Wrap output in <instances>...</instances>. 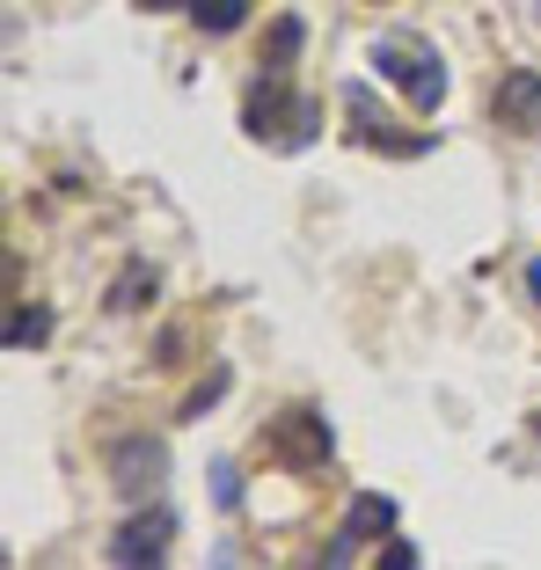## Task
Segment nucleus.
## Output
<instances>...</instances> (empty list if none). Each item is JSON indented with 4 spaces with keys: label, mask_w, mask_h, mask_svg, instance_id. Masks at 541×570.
<instances>
[{
    "label": "nucleus",
    "mask_w": 541,
    "mask_h": 570,
    "mask_svg": "<svg viewBox=\"0 0 541 570\" xmlns=\"http://www.w3.org/2000/svg\"><path fill=\"white\" fill-rule=\"evenodd\" d=\"M139 301H154V271L147 264H125V278L110 285V301H102V307H110V315H132Z\"/></svg>",
    "instance_id": "11"
},
{
    "label": "nucleus",
    "mask_w": 541,
    "mask_h": 570,
    "mask_svg": "<svg viewBox=\"0 0 541 570\" xmlns=\"http://www.w3.org/2000/svg\"><path fill=\"white\" fill-rule=\"evenodd\" d=\"M527 293H534V301H541V264H527Z\"/></svg>",
    "instance_id": "17"
},
{
    "label": "nucleus",
    "mask_w": 541,
    "mask_h": 570,
    "mask_svg": "<svg viewBox=\"0 0 541 570\" xmlns=\"http://www.w3.org/2000/svg\"><path fill=\"white\" fill-rule=\"evenodd\" d=\"M227 387H235V381H227V373H213V381H198V387H190V395H184V410H176V417H205V410H213V403H220V395H227Z\"/></svg>",
    "instance_id": "13"
},
{
    "label": "nucleus",
    "mask_w": 541,
    "mask_h": 570,
    "mask_svg": "<svg viewBox=\"0 0 541 570\" xmlns=\"http://www.w3.org/2000/svg\"><path fill=\"white\" fill-rule=\"evenodd\" d=\"M213 504H220V512H242V469L235 461H213Z\"/></svg>",
    "instance_id": "14"
},
{
    "label": "nucleus",
    "mask_w": 541,
    "mask_h": 570,
    "mask_svg": "<svg viewBox=\"0 0 541 570\" xmlns=\"http://www.w3.org/2000/svg\"><path fill=\"white\" fill-rule=\"evenodd\" d=\"M534 16H541V0H534Z\"/></svg>",
    "instance_id": "18"
},
{
    "label": "nucleus",
    "mask_w": 541,
    "mask_h": 570,
    "mask_svg": "<svg viewBox=\"0 0 541 570\" xmlns=\"http://www.w3.org/2000/svg\"><path fill=\"white\" fill-rule=\"evenodd\" d=\"M264 453L278 461V469H293V475H315V469H329L337 439H329V417H322V410L293 403V410H278V417L264 424Z\"/></svg>",
    "instance_id": "3"
},
{
    "label": "nucleus",
    "mask_w": 541,
    "mask_h": 570,
    "mask_svg": "<svg viewBox=\"0 0 541 570\" xmlns=\"http://www.w3.org/2000/svg\"><path fill=\"white\" fill-rule=\"evenodd\" d=\"M373 67H381V81H395V96H403L410 110H440L446 102V59L424 45L417 30L373 37Z\"/></svg>",
    "instance_id": "2"
},
{
    "label": "nucleus",
    "mask_w": 541,
    "mask_h": 570,
    "mask_svg": "<svg viewBox=\"0 0 541 570\" xmlns=\"http://www.w3.org/2000/svg\"><path fill=\"white\" fill-rule=\"evenodd\" d=\"M169 534H176V512H169V504H154L147 520L118 527V541H110V563H161V556H169Z\"/></svg>",
    "instance_id": "7"
},
{
    "label": "nucleus",
    "mask_w": 541,
    "mask_h": 570,
    "mask_svg": "<svg viewBox=\"0 0 541 570\" xmlns=\"http://www.w3.org/2000/svg\"><path fill=\"white\" fill-rule=\"evenodd\" d=\"M491 118L505 125V132H541V73L512 67L505 81H498V96H491Z\"/></svg>",
    "instance_id": "6"
},
{
    "label": "nucleus",
    "mask_w": 541,
    "mask_h": 570,
    "mask_svg": "<svg viewBox=\"0 0 541 570\" xmlns=\"http://www.w3.org/2000/svg\"><path fill=\"white\" fill-rule=\"evenodd\" d=\"M352 139L366 154H395V161H417V154L440 147L432 132H395L388 118H373V96H366V88H352Z\"/></svg>",
    "instance_id": "5"
},
{
    "label": "nucleus",
    "mask_w": 541,
    "mask_h": 570,
    "mask_svg": "<svg viewBox=\"0 0 541 570\" xmlns=\"http://www.w3.org/2000/svg\"><path fill=\"white\" fill-rule=\"evenodd\" d=\"M301 45H307V22L301 16H270V30H264V73H286L293 59H301Z\"/></svg>",
    "instance_id": "9"
},
{
    "label": "nucleus",
    "mask_w": 541,
    "mask_h": 570,
    "mask_svg": "<svg viewBox=\"0 0 541 570\" xmlns=\"http://www.w3.org/2000/svg\"><path fill=\"white\" fill-rule=\"evenodd\" d=\"M381 563L388 570H417L424 556H417V541H403V534H388V549H381Z\"/></svg>",
    "instance_id": "15"
},
{
    "label": "nucleus",
    "mask_w": 541,
    "mask_h": 570,
    "mask_svg": "<svg viewBox=\"0 0 541 570\" xmlns=\"http://www.w3.org/2000/svg\"><path fill=\"white\" fill-rule=\"evenodd\" d=\"M373 534H395V498H381V490H358L352 512H344V534H337V549H329V563H344V556H352L358 541H373Z\"/></svg>",
    "instance_id": "8"
},
{
    "label": "nucleus",
    "mask_w": 541,
    "mask_h": 570,
    "mask_svg": "<svg viewBox=\"0 0 541 570\" xmlns=\"http://www.w3.org/2000/svg\"><path fill=\"white\" fill-rule=\"evenodd\" d=\"M242 125H249V139H270L278 154H301L307 139H322V102L293 96L286 73L256 67V88H249V102H242Z\"/></svg>",
    "instance_id": "1"
},
{
    "label": "nucleus",
    "mask_w": 541,
    "mask_h": 570,
    "mask_svg": "<svg viewBox=\"0 0 541 570\" xmlns=\"http://www.w3.org/2000/svg\"><path fill=\"white\" fill-rule=\"evenodd\" d=\"M139 8H147V16H169V8H190V0H139Z\"/></svg>",
    "instance_id": "16"
},
{
    "label": "nucleus",
    "mask_w": 541,
    "mask_h": 570,
    "mask_svg": "<svg viewBox=\"0 0 541 570\" xmlns=\"http://www.w3.org/2000/svg\"><path fill=\"white\" fill-rule=\"evenodd\" d=\"M190 16H198L205 37H227V30L249 22V0H190Z\"/></svg>",
    "instance_id": "10"
},
{
    "label": "nucleus",
    "mask_w": 541,
    "mask_h": 570,
    "mask_svg": "<svg viewBox=\"0 0 541 570\" xmlns=\"http://www.w3.org/2000/svg\"><path fill=\"white\" fill-rule=\"evenodd\" d=\"M51 336V307H16V322H8V352H37Z\"/></svg>",
    "instance_id": "12"
},
{
    "label": "nucleus",
    "mask_w": 541,
    "mask_h": 570,
    "mask_svg": "<svg viewBox=\"0 0 541 570\" xmlns=\"http://www.w3.org/2000/svg\"><path fill=\"white\" fill-rule=\"evenodd\" d=\"M161 475H169V446H161V439L132 432V439H118V446H110V483H118V498L139 504L154 483H161Z\"/></svg>",
    "instance_id": "4"
}]
</instances>
